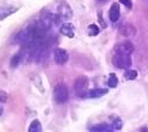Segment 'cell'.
<instances>
[{"label": "cell", "mask_w": 148, "mask_h": 132, "mask_svg": "<svg viewBox=\"0 0 148 132\" xmlns=\"http://www.w3.org/2000/svg\"><path fill=\"white\" fill-rule=\"evenodd\" d=\"M7 102V94L0 91V116L3 114V104Z\"/></svg>", "instance_id": "cell-18"}, {"label": "cell", "mask_w": 148, "mask_h": 132, "mask_svg": "<svg viewBox=\"0 0 148 132\" xmlns=\"http://www.w3.org/2000/svg\"><path fill=\"white\" fill-rule=\"evenodd\" d=\"M90 131H113V128H112V126H108V125H103V123H101V125H97V126L90 127Z\"/></svg>", "instance_id": "cell-13"}, {"label": "cell", "mask_w": 148, "mask_h": 132, "mask_svg": "<svg viewBox=\"0 0 148 132\" xmlns=\"http://www.w3.org/2000/svg\"><path fill=\"white\" fill-rule=\"evenodd\" d=\"M68 60V53L64 49H61V47H58V49L54 50V62H56L57 64H61V66H63V64H66Z\"/></svg>", "instance_id": "cell-5"}, {"label": "cell", "mask_w": 148, "mask_h": 132, "mask_svg": "<svg viewBox=\"0 0 148 132\" xmlns=\"http://www.w3.org/2000/svg\"><path fill=\"white\" fill-rule=\"evenodd\" d=\"M61 33L63 36H66V37L73 39V37H75V27H73V24L63 23L61 26Z\"/></svg>", "instance_id": "cell-7"}, {"label": "cell", "mask_w": 148, "mask_h": 132, "mask_svg": "<svg viewBox=\"0 0 148 132\" xmlns=\"http://www.w3.org/2000/svg\"><path fill=\"white\" fill-rule=\"evenodd\" d=\"M119 18H120V5L119 3H113L110 8V19L111 22H117Z\"/></svg>", "instance_id": "cell-8"}, {"label": "cell", "mask_w": 148, "mask_h": 132, "mask_svg": "<svg viewBox=\"0 0 148 132\" xmlns=\"http://www.w3.org/2000/svg\"><path fill=\"white\" fill-rule=\"evenodd\" d=\"M68 89L64 83H58V85L54 87V100L59 104H63L68 100Z\"/></svg>", "instance_id": "cell-2"}, {"label": "cell", "mask_w": 148, "mask_h": 132, "mask_svg": "<svg viewBox=\"0 0 148 132\" xmlns=\"http://www.w3.org/2000/svg\"><path fill=\"white\" fill-rule=\"evenodd\" d=\"M98 1H101V3H104V1H106V0H98Z\"/></svg>", "instance_id": "cell-21"}, {"label": "cell", "mask_w": 148, "mask_h": 132, "mask_svg": "<svg viewBox=\"0 0 148 132\" xmlns=\"http://www.w3.org/2000/svg\"><path fill=\"white\" fill-rule=\"evenodd\" d=\"M58 14L61 16L62 19H70L72 17V10L66 3H62L58 8Z\"/></svg>", "instance_id": "cell-6"}, {"label": "cell", "mask_w": 148, "mask_h": 132, "mask_svg": "<svg viewBox=\"0 0 148 132\" xmlns=\"http://www.w3.org/2000/svg\"><path fill=\"white\" fill-rule=\"evenodd\" d=\"M119 1H120L122 5H125V7H126L127 9H132V7H133L132 0H119Z\"/></svg>", "instance_id": "cell-19"}, {"label": "cell", "mask_w": 148, "mask_h": 132, "mask_svg": "<svg viewBox=\"0 0 148 132\" xmlns=\"http://www.w3.org/2000/svg\"><path fill=\"white\" fill-rule=\"evenodd\" d=\"M107 92V89H93L86 92V97H102Z\"/></svg>", "instance_id": "cell-10"}, {"label": "cell", "mask_w": 148, "mask_h": 132, "mask_svg": "<svg viewBox=\"0 0 148 132\" xmlns=\"http://www.w3.org/2000/svg\"><path fill=\"white\" fill-rule=\"evenodd\" d=\"M120 33L122 36H126V37H130V36H134L136 33V30L134 26L132 24H124V26L120 27Z\"/></svg>", "instance_id": "cell-9"}, {"label": "cell", "mask_w": 148, "mask_h": 132, "mask_svg": "<svg viewBox=\"0 0 148 132\" xmlns=\"http://www.w3.org/2000/svg\"><path fill=\"white\" fill-rule=\"evenodd\" d=\"M112 63L115 67L120 69H127L132 66V58L129 54H122V53H115L112 58Z\"/></svg>", "instance_id": "cell-1"}, {"label": "cell", "mask_w": 148, "mask_h": 132, "mask_svg": "<svg viewBox=\"0 0 148 132\" xmlns=\"http://www.w3.org/2000/svg\"><path fill=\"white\" fill-rule=\"evenodd\" d=\"M23 54H25V53H17L16 55H13V57H12V59H10V66H12L13 68H16V67L22 62Z\"/></svg>", "instance_id": "cell-11"}, {"label": "cell", "mask_w": 148, "mask_h": 132, "mask_svg": "<svg viewBox=\"0 0 148 132\" xmlns=\"http://www.w3.org/2000/svg\"><path fill=\"white\" fill-rule=\"evenodd\" d=\"M98 19H99V23H101V26L103 27V28H106V22H104V19H103V17H102V13H98Z\"/></svg>", "instance_id": "cell-20"}, {"label": "cell", "mask_w": 148, "mask_h": 132, "mask_svg": "<svg viewBox=\"0 0 148 132\" xmlns=\"http://www.w3.org/2000/svg\"><path fill=\"white\" fill-rule=\"evenodd\" d=\"M88 85H89V80L85 76H80L79 78H76L75 83H73V90L77 94V96H80V97L86 96Z\"/></svg>", "instance_id": "cell-3"}, {"label": "cell", "mask_w": 148, "mask_h": 132, "mask_svg": "<svg viewBox=\"0 0 148 132\" xmlns=\"http://www.w3.org/2000/svg\"><path fill=\"white\" fill-rule=\"evenodd\" d=\"M124 77H125V80H129V81L135 80L138 77V72L135 69H126V72L124 73Z\"/></svg>", "instance_id": "cell-14"}, {"label": "cell", "mask_w": 148, "mask_h": 132, "mask_svg": "<svg viewBox=\"0 0 148 132\" xmlns=\"http://www.w3.org/2000/svg\"><path fill=\"white\" fill-rule=\"evenodd\" d=\"M135 50L134 45L130 41H125V43H120L115 46V53H122V54H129L132 55L133 51Z\"/></svg>", "instance_id": "cell-4"}, {"label": "cell", "mask_w": 148, "mask_h": 132, "mask_svg": "<svg viewBox=\"0 0 148 132\" xmlns=\"http://www.w3.org/2000/svg\"><path fill=\"white\" fill-rule=\"evenodd\" d=\"M28 131H30V132H40L41 131L40 120H38V119L32 120V122H31V125H30V127H28Z\"/></svg>", "instance_id": "cell-12"}, {"label": "cell", "mask_w": 148, "mask_h": 132, "mask_svg": "<svg viewBox=\"0 0 148 132\" xmlns=\"http://www.w3.org/2000/svg\"><path fill=\"white\" fill-rule=\"evenodd\" d=\"M107 83H108V86H110V87L115 89L116 86H117V83H119V78H117V76H116L115 73H111V74H110V77H108Z\"/></svg>", "instance_id": "cell-15"}, {"label": "cell", "mask_w": 148, "mask_h": 132, "mask_svg": "<svg viewBox=\"0 0 148 132\" xmlns=\"http://www.w3.org/2000/svg\"><path fill=\"white\" fill-rule=\"evenodd\" d=\"M111 120H112V128L113 130H120V128L122 127V120L120 119V118L117 117H111Z\"/></svg>", "instance_id": "cell-16"}, {"label": "cell", "mask_w": 148, "mask_h": 132, "mask_svg": "<svg viewBox=\"0 0 148 132\" xmlns=\"http://www.w3.org/2000/svg\"><path fill=\"white\" fill-rule=\"evenodd\" d=\"M88 33L89 36H97L99 33V28L97 24H89L88 26Z\"/></svg>", "instance_id": "cell-17"}]
</instances>
